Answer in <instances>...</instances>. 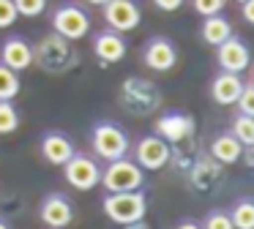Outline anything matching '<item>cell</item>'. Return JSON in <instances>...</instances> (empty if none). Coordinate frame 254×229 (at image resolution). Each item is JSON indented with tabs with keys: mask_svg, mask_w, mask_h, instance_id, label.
<instances>
[{
	"mask_svg": "<svg viewBox=\"0 0 254 229\" xmlns=\"http://www.w3.org/2000/svg\"><path fill=\"white\" fill-rule=\"evenodd\" d=\"M219 167H221L219 161L199 158V161L191 167V180H194V185H197V188H210L213 183H219V177H221Z\"/></svg>",
	"mask_w": 254,
	"mask_h": 229,
	"instance_id": "20",
	"label": "cell"
},
{
	"mask_svg": "<svg viewBox=\"0 0 254 229\" xmlns=\"http://www.w3.org/2000/svg\"><path fill=\"white\" fill-rule=\"evenodd\" d=\"M19 96V71L0 63V101H11Z\"/></svg>",
	"mask_w": 254,
	"mask_h": 229,
	"instance_id": "22",
	"label": "cell"
},
{
	"mask_svg": "<svg viewBox=\"0 0 254 229\" xmlns=\"http://www.w3.org/2000/svg\"><path fill=\"white\" fill-rule=\"evenodd\" d=\"M19 128V112L11 101H0V134H14Z\"/></svg>",
	"mask_w": 254,
	"mask_h": 229,
	"instance_id": "24",
	"label": "cell"
},
{
	"mask_svg": "<svg viewBox=\"0 0 254 229\" xmlns=\"http://www.w3.org/2000/svg\"><path fill=\"white\" fill-rule=\"evenodd\" d=\"M126 38H123V33L112 30V27H107V30H99L93 36V55L101 60V63H118V60L126 57Z\"/></svg>",
	"mask_w": 254,
	"mask_h": 229,
	"instance_id": "15",
	"label": "cell"
},
{
	"mask_svg": "<svg viewBox=\"0 0 254 229\" xmlns=\"http://www.w3.org/2000/svg\"><path fill=\"white\" fill-rule=\"evenodd\" d=\"M153 5L159 11H167V14H172V11H178L183 5V0H153Z\"/></svg>",
	"mask_w": 254,
	"mask_h": 229,
	"instance_id": "30",
	"label": "cell"
},
{
	"mask_svg": "<svg viewBox=\"0 0 254 229\" xmlns=\"http://www.w3.org/2000/svg\"><path fill=\"white\" fill-rule=\"evenodd\" d=\"M41 156H44V161L47 164H52V167H63V164L68 161V158L74 156V142L68 139L63 131H58V128H52V131H44L41 134Z\"/></svg>",
	"mask_w": 254,
	"mask_h": 229,
	"instance_id": "13",
	"label": "cell"
},
{
	"mask_svg": "<svg viewBox=\"0 0 254 229\" xmlns=\"http://www.w3.org/2000/svg\"><path fill=\"white\" fill-rule=\"evenodd\" d=\"M227 213H230L235 229H254V199L252 196H241Z\"/></svg>",
	"mask_w": 254,
	"mask_h": 229,
	"instance_id": "21",
	"label": "cell"
},
{
	"mask_svg": "<svg viewBox=\"0 0 254 229\" xmlns=\"http://www.w3.org/2000/svg\"><path fill=\"white\" fill-rule=\"evenodd\" d=\"M39 218L50 229H66L74 221V205L66 194L61 191H50L39 205Z\"/></svg>",
	"mask_w": 254,
	"mask_h": 229,
	"instance_id": "9",
	"label": "cell"
},
{
	"mask_svg": "<svg viewBox=\"0 0 254 229\" xmlns=\"http://www.w3.org/2000/svg\"><path fill=\"white\" fill-rule=\"evenodd\" d=\"M202 229H235L227 210H210L202 216Z\"/></svg>",
	"mask_w": 254,
	"mask_h": 229,
	"instance_id": "25",
	"label": "cell"
},
{
	"mask_svg": "<svg viewBox=\"0 0 254 229\" xmlns=\"http://www.w3.org/2000/svg\"><path fill=\"white\" fill-rule=\"evenodd\" d=\"M241 90H243V79L241 74H232V71H219L210 82V98L219 107H232L241 96Z\"/></svg>",
	"mask_w": 254,
	"mask_h": 229,
	"instance_id": "17",
	"label": "cell"
},
{
	"mask_svg": "<svg viewBox=\"0 0 254 229\" xmlns=\"http://www.w3.org/2000/svg\"><path fill=\"white\" fill-rule=\"evenodd\" d=\"M0 63H6L14 71H25L33 65V47L22 36H11L0 44Z\"/></svg>",
	"mask_w": 254,
	"mask_h": 229,
	"instance_id": "16",
	"label": "cell"
},
{
	"mask_svg": "<svg viewBox=\"0 0 254 229\" xmlns=\"http://www.w3.org/2000/svg\"><path fill=\"white\" fill-rule=\"evenodd\" d=\"M77 49L71 47V41L63 36H58L55 30L47 33L39 44L33 47V63L47 74H66L77 65Z\"/></svg>",
	"mask_w": 254,
	"mask_h": 229,
	"instance_id": "1",
	"label": "cell"
},
{
	"mask_svg": "<svg viewBox=\"0 0 254 229\" xmlns=\"http://www.w3.org/2000/svg\"><path fill=\"white\" fill-rule=\"evenodd\" d=\"M216 63H219L221 71L241 74V71H246L249 65H252V52H249L246 41L232 33L230 38H224V41L216 47Z\"/></svg>",
	"mask_w": 254,
	"mask_h": 229,
	"instance_id": "11",
	"label": "cell"
},
{
	"mask_svg": "<svg viewBox=\"0 0 254 229\" xmlns=\"http://www.w3.org/2000/svg\"><path fill=\"white\" fill-rule=\"evenodd\" d=\"M191 5L199 16H210V14H221L227 0H191Z\"/></svg>",
	"mask_w": 254,
	"mask_h": 229,
	"instance_id": "28",
	"label": "cell"
},
{
	"mask_svg": "<svg viewBox=\"0 0 254 229\" xmlns=\"http://www.w3.org/2000/svg\"><path fill=\"white\" fill-rule=\"evenodd\" d=\"M241 156H243V145L235 139L232 131H221V134L213 136V142H210V158L213 161H219L224 167V164L241 161Z\"/></svg>",
	"mask_w": 254,
	"mask_h": 229,
	"instance_id": "18",
	"label": "cell"
},
{
	"mask_svg": "<svg viewBox=\"0 0 254 229\" xmlns=\"http://www.w3.org/2000/svg\"><path fill=\"white\" fill-rule=\"evenodd\" d=\"M142 63L148 65L150 71H159V74L172 71V68H175V63H178L175 44H172L167 36L150 38V41L145 44V49H142Z\"/></svg>",
	"mask_w": 254,
	"mask_h": 229,
	"instance_id": "12",
	"label": "cell"
},
{
	"mask_svg": "<svg viewBox=\"0 0 254 229\" xmlns=\"http://www.w3.org/2000/svg\"><path fill=\"white\" fill-rule=\"evenodd\" d=\"M252 85H254V71H252Z\"/></svg>",
	"mask_w": 254,
	"mask_h": 229,
	"instance_id": "36",
	"label": "cell"
},
{
	"mask_svg": "<svg viewBox=\"0 0 254 229\" xmlns=\"http://www.w3.org/2000/svg\"><path fill=\"white\" fill-rule=\"evenodd\" d=\"M175 229H202V224L194 221V218H181V221L175 224Z\"/></svg>",
	"mask_w": 254,
	"mask_h": 229,
	"instance_id": "32",
	"label": "cell"
},
{
	"mask_svg": "<svg viewBox=\"0 0 254 229\" xmlns=\"http://www.w3.org/2000/svg\"><path fill=\"white\" fill-rule=\"evenodd\" d=\"M107 194H115V191H134L145 185V169L139 167L131 158H115V161H107V167L101 169V183Z\"/></svg>",
	"mask_w": 254,
	"mask_h": 229,
	"instance_id": "5",
	"label": "cell"
},
{
	"mask_svg": "<svg viewBox=\"0 0 254 229\" xmlns=\"http://www.w3.org/2000/svg\"><path fill=\"white\" fill-rule=\"evenodd\" d=\"M199 36H202L205 44L210 47H219L224 38L232 36V25L224 14H210V16H202V27H199Z\"/></svg>",
	"mask_w": 254,
	"mask_h": 229,
	"instance_id": "19",
	"label": "cell"
},
{
	"mask_svg": "<svg viewBox=\"0 0 254 229\" xmlns=\"http://www.w3.org/2000/svg\"><path fill=\"white\" fill-rule=\"evenodd\" d=\"M118 101L126 109L128 114H137V117H148L156 109L161 107V90L159 85H153L150 79L142 76H126L118 93Z\"/></svg>",
	"mask_w": 254,
	"mask_h": 229,
	"instance_id": "2",
	"label": "cell"
},
{
	"mask_svg": "<svg viewBox=\"0 0 254 229\" xmlns=\"http://www.w3.org/2000/svg\"><path fill=\"white\" fill-rule=\"evenodd\" d=\"M90 145H93V153L104 161H115V158L128 156L131 150V142H128V134L123 131V125L112 123V120H99L90 128Z\"/></svg>",
	"mask_w": 254,
	"mask_h": 229,
	"instance_id": "4",
	"label": "cell"
},
{
	"mask_svg": "<svg viewBox=\"0 0 254 229\" xmlns=\"http://www.w3.org/2000/svg\"><path fill=\"white\" fill-rule=\"evenodd\" d=\"M52 30L68 41H79L90 33V16L77 3H61L52 11Z\"/></svg>",
	"mask_w": 254,
	"mask_h": 229,
	"instance_id": "6",
	"label": "cell"
},
{
	"mask_svg": "<svg viewBox=\"0 0 254 229\" xmlns=\"http://www.w3.org/2000/svg\"><path fill=\"white\" fill-rule=\"evenodd\" d=\"M241 14L249 25H254V0H243L241 3Z\"/></svg>",
	"mask_w": 254,
	"mask_h": 229,
	"instance_id": "31",
	"label": "cell"
},
{
	"mask_svg": "<svg viewBox=\"0 0 254 229\" xmlns=\"http://www.w3.org/2000/svg\"><path fill=\"white\" fill-rule=\"evenodd\" d=\"M123 229H150V227L145 224V218H139V221H131V224H126Z\"/></svg>",
	"mask_w": 254,
	"mask_h": 229,
	"instance_id": "33",
	"label": "cell"
},
{
	"mask_svg": "<svg viewBox=\"0 0 254 229\" xmlns=\"http://www.w3.org/2000/svg\"><path fill=\"white\" fill-rule=\"evenodd\" d=\"M63 177L71 188L77 191H93L101 183V167L96 164V158H90L88 153L74 150V156L63 164Z\"/></svg>",
	"mask_w": 254,
	"mask_h": 229,
	"instance_id": "7",
	"label": "cell"
},
{
	"mask_svg": "<svg viewBox=\"0 0 254 229\" xmlns=\"http://www.w3.org/2000/svg\"><path fill=\"white\" fill-rule=\"evenodd\" d=\"M232 134H235V139L241 142L243 147H252L254 145V117H249V114H235V120H232Z\"/></svg>",
	"mask_w": 254,
	"mask_h": 229,
	"instance_id": "23",
	"label": "cell"
},
{
	"mask_svg": "<svg viewBox=\"0 0 254 229\" xmlns=\"http://www.w3.org/2000/svg\"><path fill=\"white\" fill-rule=\"evenodd\" d=\"M172 158V147L170 142H164L159 134H148L137 142L134 147V161L139 164L148 172H156V169H164Z\"/></svg>",
	"mask_w": 254,
	"mask_h": 229,
	"instance_id": "8",
	"label": "cell"
},
{
	"mask_svg": "<svg viewBox=\"0 0 254 229\" xmlns=\"http://www.w3.org/2000/svg\"><path fill=\"white\" fill-rule=\"evenodd\" d=\"M235 107H238V112H241V114L254 117V85H252V82L243 85V90H241V96H238Z\"/></svg>",
	"mask_w": 254,
	"mask_h": 229,
	"instance_id": "27",
	"label": "cell"
},
{
	"mask_svg": "<svg viewBox=\"0 0 254 229\" xmlns=\"http://www.w3.org/2000/svg\"><path fill=\"white\" fill-rule=\"evenodd\" d=\"M85 3H90V5H104L107 0H85Z\"/></svg>",
	"mask_w": 254,
	"mask_h": 229,
	"instance_id": "34",
	"label": "cell"
},
{
	"mask_svg": "<svg viewBox=\"0 0 254 229\" xmlns=\"http://www.w3.org/2000/svg\"><path fill=\"white\" fill-rule=\"evenodd\" d=\"M17 5H14V0H0V30L3 27H11L14 22H17Z\"/></svg>",
	"mask_w": 254,
	"mask_h": 229,
	"instance_id": "29",
	"label": "cell"
},
{
	"mask_svg": "<svg viewBox=\"0 0 254 229\" xmlns=\"http://www.w3.org/2000/svg\"><path fill=\"white\" fill-rule=\"evenodd\" d=\"M19 16H41L47 11V0H14Z\"/></svg>",
	"mask_w": 254,
	"mask_h": 229,
	"instance_id": "26",
	"label": "cell"
},
{
	"mask_svg": "<svg viewBox=\"0 0 254 229\" xmlns=\"http://www.w3.org/2000/svg\"><path fill=\"white\" fill-rule=\"evenodd\" d=\"M0 229H11V227L6 224V218H0Z\"/></svg>",
	"mask_w": 254,
	"mask_h": 229,
	"instance_id": "35",
	"label": "cell"
},
{
	"mask_svg": "<svg viewBox=\"0 0 254 229\" xmlns=\"http://www.w3.org/2000/svg\"><path fill=\"white\" fill-rule=\"evenodd\" d=\"M235 3H243V0H235Z\"/></svg>",
	"mask_w": 254,
	"mask_h": 229,
	"instance_id": "37",
	"label": "cell"
},
{
	"mask_svg": "<svg viewBox=\"0 0 254 229\" xmlns=\"http://www.w3.org/2000/svg\"><path fill=\"white\" fill-rule=\"evenodd\" d=\"M101 8H104L107 27H112L118 33L134 30L139 25V19H142V11H139L137 0H107Z\"/></svg>",
	"mask_w": 254,
	"mask_h": 229,
	"instance_id": "10",
	"label": "cell"
},
{
	"mask_svg": "<svg viewBox=\"0 0 254 229\" xmlns=\"http://www.w3.org/2000/svg\"><path fill=\"white\" fill-rule=\"evenodd\" d=\"M156 134L164 142H170V145L186 142L194 134V120L183 112H164L159 117V123H156Z\"/></svg>",
	"mask_w": 254,
	"mask_h": 229,
	"instance_id": "14",
	"label": "cell"
},
{
	"mask_svg": "<svg viewBox=\"0 0 254 229\" xmlns=\"http://www.w3.org/2000/svg\"><path fill=\"white\" fill-rule=\"evenodd\" d=\"M101 207H104V216L110 218L118 227H126L131 221H139L148 213V196L139 188L134 191H115V194H107L101 199Z\"/></svg>",
	"mask_w": 254,
	"mask_h": 229,
	"instance_id": "3",
	"label": "cell"
}]
</instances>
